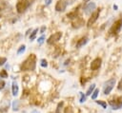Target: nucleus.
I'll return each instance as SVG.
<instances>
[{"label":"nucleus","instance_id":"nucleus-1","mask_svg":"<svg viewBox=\"0 0 122 113\" xmlns=\"http://www.w3.org/2000/svg\"><path fill=\"white\" fill-rule=\"evenodd\" d=\"M36 66V56L34 54H30L28 58L22 63L21 69L23 71H33Z\"/></svg>","mask_w":122,"mask_h":113},{"label":"nucleus","instance_id":"nucleus-26","mask_svg":"<svg viewBox=\"0 0 122 113\" xmlns=\"http://www.w3.org/2000/svg\"><path fill=\"white\" fill-rule=\"evenodd\" d=\"M6 62H7V58L6 57H0V66L5 65Z\"/></svg>","mask_w":122,"mask_h":113},{"label":"nucleus","instance_id":"nucleus-8","mask_svg":"<svg viewBox=\"0 0 122 113\" xmlns=\"http://www.w3.org/2000/svg\"><path fill=\"white\" fill-rule=\"evenodd\" d=\"M95 7H96L95 3H93V2H90V3H88V4L84 7V12H85L86 14L89 15V14H91V13H92V12L94 11Z\"/></svg>","mask_w":122,"mask_h":113},{"label":"nucleus","instance_id":"nucleus-20","mask_svg":"<svg viewBox=\"0 0 122 113\" xmlns=\"http://www.w3.org/2000/svg\"><path fill=\"white\" fill-rule=\"evenodd\" d=\"M37 31H38V28H35V29H33L32 30V32H31V34L30 35V41H32L34 38H35V36H36V33H37Z\"/></svg>","mask_w":122,"mask_h":113},{"label":"nucleus","instance_id":"nucleus-3","mask_svg":"<svg viewBox=\"0 0 122 113\" xmlns=\"http://www.w3.org/2000/svg\"><path fill=\"white\" fill-rule=\"evenodd\" d=\"M109 104L110 105L112 106V108L113 110H117V109H120L122 107V96L120 97H115L113 99H111L109 101Z\"/></svg>","mask_w":122,"mask_h":113},{"label":"nucleus","instance_id":"nucleus-32","mask_svg":"<svg viewBox=\"0 0 122 113\" xmlns=\"http://www.w3.org/2000/svg\"><path fill=\"white\" fill-rule=\"evenodd\" d=\"M26 1H27V2H28V4H29V5L30 6V5L32 4V2H33L34 0H26Z\"/></svg>","mask_w":122,"mask_h":113},{"label":"nucleus","instance_id":"nucleus-31","mask_svg":"<svg viewBox=\"0 0 122 113\" xmlns=\"http://www.w3.org/2000/svg\"><path fill=\"white\" fill-rule=\"evenodd\" d=\"M51 3V0H45V4H46L47 6H49Z\"/></svg>","mask_w":122,"mask_h":113},{"label":"nucleus","instance_id":"nucleus-34","mask_svg":"<svg viewBox=\"0 0 122 113\" xmlns=\"http://www.w3.org/2000/svg\"><path fill=\"white\" fill-rule=\"evenodd\" d=\"M90 1H91V0H83L84 3H87V2H90Z\"/></svg>","mask_w":122,"mask_h":113},{"label":"nucleus","instance_id":"nucleus-35","mask_svg":"<svg viewBox=\"0 0 122 113\" xmlns=\"http://www.w3.org/2000/svg\"><path fill=\"white\" fill-rule=\"evenodd\" d=\"M0 11H1V9H0Z\"/></svg>","mask_w":122,"mask_h":113},{"label":"nucleus","instance_id":"nucleus-27","mask_svg":"<svg viewBox=\"0 0 122 113\" xmlns=\"http://www.w3.org/2000/svg\"><path fill=\"white\" fill-rule=\"evenodd\" d=\"M6 85V83L3 81V80H0V90H2Z\"/></svg>","mask_w":122,"mask_h":113},{"label":"nucleus","instance_id":"nucleus-13","mask_svg":"<svg viewBox=\"0 0 122 113\" xmlns=\"http://www.w3.org/2000/svg\"><path fill=\"white\" fill-rule=\"evenodd\" d=\"M11 91H12V95L13 96H17L18 91H19V87L16 82H12V85H11Z\"/></svg>","mask_w":122,"mask_h":113},{"label":"nucleus","instance_id":"nucleus-6","mask_svg":"<svg viewBox=\"0 0 122 113\" xmlns=\"http://www.w3.org/2000/svg\"><path fill=\"white\" fill-rule=\"evenodd\" d=\"M61 37H62V32L57 31V32H55V33L51 34V36L48 38L47 43H48L49 45H53L54 43L58 42V41L61 39Z\"/></svg>","mask_w":122,"mask_h":113},{"label":"nucleus","instance_id":"nucleus-24","mask_svg":"<svg viewBox=\"0 0 122 113\" xmlns=\"http://www.w3.org/2000/svg\"><path fill=\"white\" fill-rule=\"evenodd\" d=\"M63 104H64V103H63V102H60V103L57 104V108H56V112H55V113H60V110H61V108H62Z\"/></svg>","mask_w":122,"mask_h":113},{"label":"nucleus","instance_id":"nucleus-12","mask_svg":"<svg viewBox=\"0 0 122 113\" xmlns=\"http://www.w3.org/2000/svg\"><path fill=\"white\" fill-rule=\"evenodd\" d=\"M88 41H89V39H88V37H86V36L80 38V39L77 41V43H76V47H81L85 46V45L88 43Z\"/></svg>","mask_w":122,"mask_h":113},{"label":"nucleus","instance_id":"nucleus-15","mask_svg":"<svg viewBox=\"0 0 122 113\" xmlns=\"http://www.w3.org/2000/svg\"><path fill=\"white\" fill-rule=\"evenodd\" d=\"M95 89V84H92V85H90V87L88 88L87 92H86V96H89V95H92V93L93 92V90Z\"/></svg>","mask_w":122,"mask_h":113},{"label":"nucleus","instance_id":"nucleus-9","mask_svg":"<svg viewBox=\"0 0 122 113\" xmlns=\"http://www.w3.org/2000/svg\"><path fill=\"white\" fill-rule=\"evenodd\" d=\"M66 7H67V3L66 1L64 0H58L56 5H55V10L56 11H64L66 9Z\"/></svg>","mask_w":122,"mask_h":113},{"label":"nucleus","instance_id":"nucleus-2","mask_svg":"<svg viewBox=\"0 0 122 113\" xmlns=\"http://www.w3.org/2000/svg\"><path fill=\"white\" fill-rule=\"evenodd\" d=\"M114 85H115V79L114 78H112L110 80H108L107 82L104 83V87H103V93L105 95H108L111 93V91L112 90V88L114 87Z\"/></svg>","mask_w":122,"mask_h":113},{"label":"nucleus","instance_id":"nucleus-21","mask_svg":"<svg viewBox=\"0 0 122 113\" xmlns=\"http://www.w3.org/2000/svg\"><path fill=\"white\" fill-rule=\"evenodd\" d=\"M40 65L42 67H47L48 66V62L46 59H41L40 60Z\"/></svg>","mask_w":122,"mask_h":113},{"label":"nucleus","instance_id":"nucleus-19","mask_svg":"<svg viewBox=\"0 0 122 113\" xmlns=\"http://www.w3.org/2000/svg\"><path fill=\"white\" fill-rule=\"evenodd\" d=\"M0 78L2 79H5V78H8V72L6 69H3L0 71Z\"/></svg>","mask_w":122,"mask_h":113},{"label":"nucleus","instance_id":"nucleus-5","mask_svg":"<svg viewBox=\"0 0 122 113\" xmlns=\"http://www.w3.org/2000/svg\"><path fill=\"white\" fill-rule=\"evenodd\" d=\"M30 7V5L28 4V2L26 0H19L16 3V9L18 13H23L25 12V10Z\"/></svg>","mask_w":122,"mask_h":113},{"label":"nucleus","instance_id":"nucleus-33","mask_svg":"<svg viewBox=\"0 0 122 113\" xmlns=\"http://www.w3.org/2000/svg\"><path fill=\"white\" fill-rule=\"evenodd\" d=\"M117 9H118V7H117V5H113V9H115V10H116Z\"/></svg>","mask_w":122,"mask_h":113},{"label":"nucleus","instance_id":"nucleus-23","mask_svg":"<svg viewBox=\"0 0 122 113\" xmlns=\"http://www.w3.org/2000/svg\"><path fill=\"white\" fill-rule=\"evenodd\" d=\"M96 104H99V105H101L103 108H106L107 107V104L104 101H96Z\"/></svg>","mask_w":122,"mask_h":113},{"label":"nucleus","instance_id":"nucleus-18","mask_svg":"<svg viewBox=\"0 0 122 113\" xmlns=\"http://www.w3.org/2000/svg\"><path fill=\"white\" fill-rule=\"evenodd\" d=\"M25 50H26V46H25V45L21 46V47L18 48V50H17V55H20V54L24 53V52H25Z\"/></svg>","mask_w":122,"mask_h":113},{"label":"nucleus","instance_id":"nucleus-25","mask_svg":"<svg viewBox=\"0 0 122 113\" xmlns=\"http://www.w3.org/2000/svg\"><path fill=\"white\" fill-rule=\"evenodd\" d=\"M44 40H45V36L42 34L39 38H38V40H37V42H38V44L39 45H41V44H43V42H44Z\"/></svg>","mask_w":122,"mask_h":113},{"label":"nucleus","instance_id":"nucleus-7","mask_svg":"<svg viewBox=\"0 0 122 113\" xmlns=\"http://www.w3.org/2000/svg\"><path fill=\"white\" fill-rule=\"evenodd\" d=\"M99 13H100V9H97V10H95V11H93V12L92 13V15H91V17L89 18L88 23H87V27H88V28H91V27L94 24V22L97 20V18H98V16H99Z\"/></svg>","mask_w":122,"mask_h":113},{"label":"nucleus","instance_id":"nucleus-11","mask_svg":"<svg viewBox=\"0 0 122 113\" xmlns=\"http://www.w3.org/2000/svg\"><path fill=\"white\" fill-rule=\"evenodd\" d=\"M83 25H84V20L82 18H76V20L72 22V27L74 28H78L82 27Z\"/></svg>","mask_w":122,"mask_h":113},{"label":"nucleus","instance_id":"nucleus-4","mask_svg":"<svg viewBox=\"0 0 122 113\" xmlns=\"http://www.w3.org/2000/svg\"><path fill=\"white\" fill-rule=\"evenodd\" d=\"M121 28H122V20H121V19H118L117 21H115V22L113 23V25H112V28H110L109 32H110V34H112V35H116V34L120 31Z\"/></svg>","mask_w":122,"mask_h":113},{"label":"nucleus","instance_id":"nucleus-14","mask_svg":"<svg viewBox=\"0 0 122 113\" xmlns=\"http://www.w3.org/2000/svg\"><path fill=\"white\" fill-rule=\"evenodd\" d=\"M78 9H79V7H77L76 9H74V10L72 11V12H70V13H68V17L69 18H71V19H73V18H76V15H77V10H78Z\"/></svg>","mask_w":122,"mask_h":113},{"label":"nucleus","instance_id":"nucleus-30","mask_svg":"<svg viewBox=\"0 0 122 113\" xmlns=\"http://www.w3.org/2000/svg\"><path fill=\"white\" fill-rule=\"evenodd\" d=\"M45 30H46V26H43V27L40 28V33H42V34H43Z\"/></svg>","mask_w":122,"mask_h":113},{"label":"nucleus","instance_id":"nucleus-16","mask_svg":"<svg viewBox=\"0 0 122 113\" xmlns=\"http://www.w3.org/2000/svg\"><path fill=\"white\" fill-rule=\"evenodd\" d=\"M18 108H19V102H18L17 100H15V101L12 102V109H13L14 111H17Z\"/></svg>","mask_w":122,"mask_h":113},{"label":"nucleus","instance_id":"nucleus-10","mask_svg":"<svg viewBox=\"0 0 122 113\" xmlns=\"http://www.w3.org/2000/svg\"><path fill=\"white\" fill-rule=\"evenodd\" d=\"M102 60L101 58H95L92 63H91V69L92 70H96L101 66Z\"/></svg>","mask_w":122,"mask_h":113},{"label":"nucleus","instance_id":"nucleus-28","mask_svg":"<svg viewBox=\"0 0 122 113\" xmlns=\"http://www.w3.org/2000/svg\"><path fill=\"white\" fill-rule=\"evenodd\" d=\"M117 89H118V90H122V79H121V80L119 81V83H118Z\"/></svg>","mask_w":122,"mask_h":113},{"label":"nucleus","instance_id":"nucleus-17","mask_svg":"<svg viewBox=\"0 0 122 113\" xmlns=\"http://www.w3.org/2000/svg\"><path fill=\"white\" fill-rule=\"evenodd\" d=\"M98 94H99V89H98V88H95V89L93 90V92L92 93V100H95V99L97 98Z\"/></svg>","mask_w":122,"mask_h":113},{"label":"nucleus","instance_id":"nucleus-29","mask_svg":"<svg viewBox=\"0 0 122 113\" xmlns=\"http://www.w3.org/2000/svg\"><path fill=\"white\" fill-rule=\"evenodd\" d=\"M75 1H76V0H66V3H67V5H68V4L71 5V4H73Z\"/></svg>","mask_w":122,"mask_h":113},{"label":"nucleus","instance_id":"nucleus-22","mask_svg":"<svg viewBox=\"0 0 122 113\" xmlns=\"http://www.w3.org/2000/svg\"><path fill=\"white\" fill-rule=\"evenodd\" d=\"M79 95H80V103L81 104H83L85 101H86V95H84V93L83 92H79Z\"/></svg>","mask_w":122,"mask_h":113}]
</instances>
